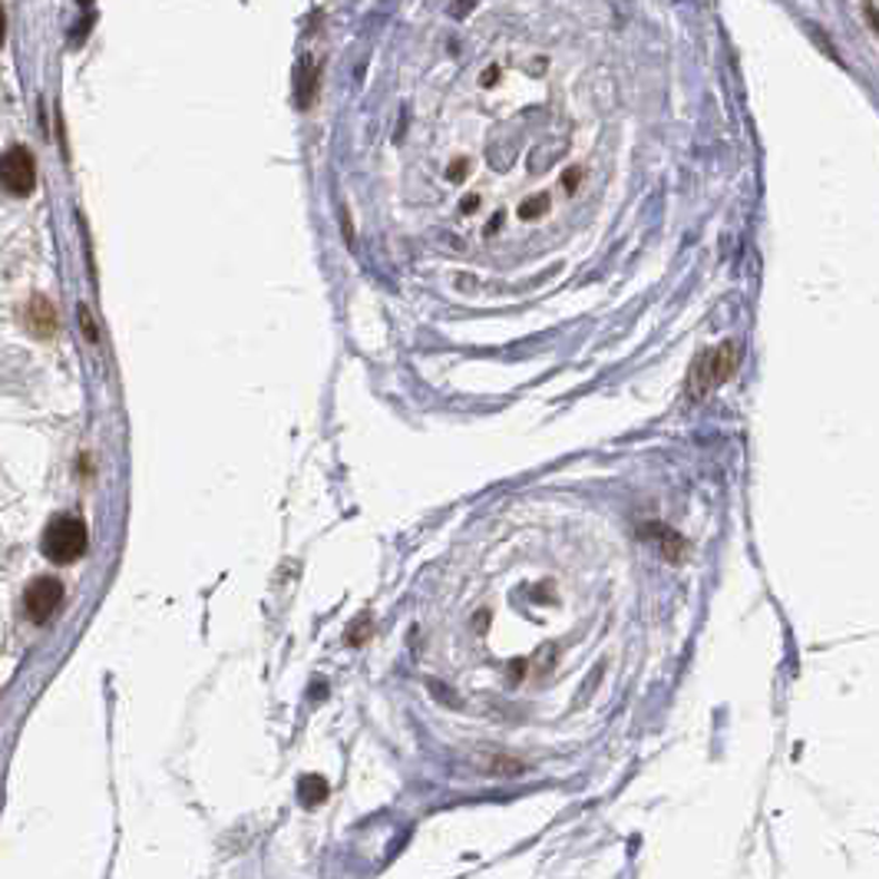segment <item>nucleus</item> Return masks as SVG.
<instances>
[{
  "label": "nucleus",
  "instance_id": "1",
  "mask_svg": "<svg viewBox=\"0 0 879 879\" xmlns=\"http://www.w3.org/2000/svg\"><path fill=\"white\" fill-rule=\"evenodd\" d=\"M40 546H43V556H47L50 562H57V566H70V562H77V559L87 552V546H90L87 522H83L80 516L60 512V516H53V519L47 522Z\"/></svg>",
  "mask_w": 879,
  "mask_h": 879
},
{
  "label": "nucleus",
  "instance_id": "2",
  "mask_svg": "<svg viewBox=\"0 0 879 879\" xmlns=\"http://www.w3.org/2000/svg\"><path fill=\"white\" fill-rule=\"evenodd\" d=\"M63 606V582L53 579V576H40L27 586L23 592V616L33 622V626H43L57 609Z\"/></svg>",
  "mask_w": 879,
  "mask_h": 879
},
{
  "label": "nucleus",
  "instance_id": "3",
  "mask_svg": "<svg viewBox=\"0 0 879 879\" xmlns=\"http://www.w3.org/2000/svg\"><path fill=\"white\" fill-rule=\"evenodd\" d=\"M3 186L10 196H30L37 186V162L27 146H10L3 152Z\"/></svg>",
  "mask_w": 879,
  "mask_h": 879
},
{
  "label": "nucleus",
  "instance_id": "4",
  "mask_svg": "<svg viewBox=\"0 0 879 879\" xmlns=\"http://www.w3.org/2000/svg\"><path fill=\"white\" fill-rule=\"evenodd\" d=\"M735 364H738V348H735V344H725L721 351H715V354L701 358V361H698V368H695V393L701 397V393L715 390L721 380H728V377H731Z\"/></svg>",
  "mask_w": 879,
  "mask_h": 879
},
{
  "label": "nucleus",
  "instance_id": "5",
  "mask_svg": "<svg viewBox=\"0 0 879 879\" xmlns=\"http://www.w3.org/2000/svg\"><path fill=\"white\" fill-rule=\"evenodd\" d=\"M23 324H27V331H30L33 338L47 341V338L57 331V308H53L43 294H37V298H30V304L23 308Z\"/></svg>",
  "mask_w": 879,
  "mask_h": 879
},
{
  "label": "nucleus",
  "instance_id": "6",
  "mask_svg": "<svg viewBox=\"0 0 879 879\" xmlns=\"http://www.w3.org/2000/svg\"><path fill=\"white\" fill-rule=\"evenodd\" d=\"M294 87H298V107H301V110L311 107V97H314V73H311L308 63L298 67V80H294Z\"/></svg>",
  "mask_w": 879,
  "mask_h": 879
},
{
  "label": "nucleus",
  "instance_id": "7",
  "mask_svg": "<svg viewBox=\"0 0 879 879\" xmlns=\"http://www.w3.org/2000/svg\"><path fill=\"white\" fill-rule=\"evenodd\" d=\"M80 321H83V331H87V338H90V341H100V334H97V328H93V318H90V311H87V308H80Z\"/></svg>",
  "mask_w": 879,
  "mask_h": 879
}]
</instances>
